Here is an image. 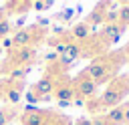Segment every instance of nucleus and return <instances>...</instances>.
I'll use <instances>...</instances> for the list:
<instances>
[{"mask_svg":"<svg viewBox=\"0 0 129 125\" xmlns=\"http://www.w3.org/2000/svg\"><path fill=\"white\" fill-rule=\"evenodd\" d=\"M125 93H127V89H125V85H123V81L121 79H115L111 85H109V89L101 95V99H99V103L103 105V107H119V103H121V99L125 97Z\"/></svg>","mask_w":129,"mask_h":125,"instance_id":"nucleus-1","label":"nucleus"},{"mask_svg":"<svg viewBox=\"0 0 129 125\" xmlns=\"http://www.w3.org/2000/svg\"><path fill=\"white\" fill-rule=\"evenodd\" d=\"M83 75L89 77V79L99 87L101 83H105V81L111 77V67H109V62H107L105 58H95V60L85 69Z\"/></svg>","mask_w":129,"mask_h":125,"instance_id":"nucleus-2","label":"nucleus"},{"mask_svg":"<svg viewBox=\"0 0 129 125\" xmlns=\"http://www.w3.org/2000/svg\"><path fill=\"white\" fill-rule=\"evenodd\" d=\"M75 93H77V97H81V99H93L95 95H97V85L89 79V77H79L77 79V83H75Z\"/></svg>","mask_w":129,"mask_h":125,"instance_id":"nucleus-3","label":"nucleus"},{"mask_svg":"<svg viewBox=\"0 0 129 125\" xmlns=\"http://www.w3.org/2000/svg\"><path fill=\"white\" fill-rule=\"evenodd\" d=\"M79 56H81V44H79V42H67V48H64V52L58 56V62H60L62 69H67V67H71Z\"/></svg>","mask_w":129,"mask_h":125,"instance_id":"nucleus-4","label":"nucleus"},{"mask_svg":"<svg viewBox=\"0 0 129 125\" xmlns=\"http://www.w3.org/2000/svg\"><path fill=\"white\" fill-rule=\"evenodd\" d=\"M123 26H119V24H103V28H101V38L107 42V44H113V42H119V38H121V34H123Z\"/></svg>","mask_w":129,"mask_h":125,"instance_id":"nucleus-5","label":"nucleus"},{"mask_svg":"<svg viewBox=\"0 0 129 125\" xmlns=\"http://www.w3.org/2000/svg\"><path fill=\"white\" fill-rule=\"evenodd\" d=\"M52 91H54V81H52V77H42L36 85H34V89H32V93L40 99V97H48V95H52Z\"/></svg>","mask_w":129,"mask_h":125,"instance_id":"nucleus-6","label":"nucleus"},{"mask_svg":"<svg viewBox=\"0 0 129 125\" xmlns=\"http://www.w3.org/2000/svg\"><path fill=\"white\" fill-rule=\"evenodd\" d=\"M32 40H34V32H32V30H28V28H20V30H16V32H14V36H12V42H14V46H16V48L30 46V44H32Z\"/></svg>","mask_w":129,"mask_h":125,"instance_id":"nucleus-7","label":"nucleus"},{"mask_svg":"<svg viewBox=\"0 0 129 125\" xmlns=\"http://www.w3.org/2000/svg\"><path fill=\"white\" fill-rule=\"evenodd\" d=\"M34 48L32 46H24V48H16V52H14V65H18V67H24L26 62H30L32 58H34Z\"/></svg>","mask_w":129,"mask_h":125,"instance_id":"nucleus-8","label":"nucleus"},{"mask_svg":"<svg viewBox=\"0 0 129 125\" xmlns=\"http://www.w3.org/2000/svg\"><path fill=\"white\" fill-rule=\"evenodd\" d=\"M52 95H54L56 101H71V103H73V99L77 97L73 85H60V87H54Z\"/></svg>","mask_w":129,"mask_h":125,"instance_id":"nucleus-9","label":"nucleus"},{"mask_svg":"<svg viewBox=\"0 0 129 125\" xmlns=\"http://www.w3.org/2000/svg\"><path fill=\"white\" fill-rule=\"evenodd\" d=\"M71 34H73L75 40H87L91 36V26L87 22H79V24H75L71 28Z\"/></svg>","mask_w":129,"mask_h":125,"instance_id":"nucleus-10","label":"nucleus"},{"mask_svg":"<svg viewBox=\"0 0 129 125\" xmlns=\"http://www.w3.org/2000/svg\"><path fill=\"white\" fill-rule=\"evenodd\" d=\"M20 123H22V125H44V113H42V111L24 113V115L20 117Z\"/></svg>","mask_w":129,"mask_h":125,"instance_id":"nucleus-11","label":"nucleus"},{"mask_svg":"<svg viewBox=\"0 0 129 125\" xmlns=\"http://www.w3.org/2000/svg\"><path fill=\"white\" fill-rule=\"evenodd\" d=\"M105 121L109 125H123V107H113L107 111Z\"/></svg>","mask_w":129,"mask_h":125,"instance_id":"nucleus-12","label":"nucleus"},{"mask_svg":"<svg viewBox=\"0 0 129 125\" xmlns=\"http://www.w3.org/2000/svg\"><path fill=\"white\" fill-rule=\"evenodd\" d=\"M103 10H93L91 14H89V18H87V24L89 26H97V24H105V18H103Z\"/></svg>","mask_w":129,"mask_h":125,"instance_id":"nucleus-13","label":"nucleus"},{"mask_svg":"<svg viewBox=\"0 0 129 125\" xmlns=\"http://www.w3.org/2000/svg\"><path fill=\"white\" fill-rule=\"evenodd\" d=\"M117 14H119V26H129V6H125V4H121V8L117 10Z\"/></svg>","mask_w":129,"mask_h":125,"instance_id":"nucleus-14","label":"nucleus"},{"mask_svg":"<svg viewBox=\"0 0 129 125\" xmlns=\"http://www.w3.org/2000/svg\"><path fill=\"white\" fill-rule=\"evenodd\" d=\"M6 101L12 103V105H16L20 101V89H8L6 91Z\"/></svg>","mask_w":129,"mask_h":125,"instance_id":"nucleus-15","label":"nucleus"},{"mask_svg":"<svg viewBox=\"0 0 129 125\" xmlns=\"http://www.w3.org/2000/svg\"><path fill=\"white\" fill-rule=\"evenodd\" d=\"M52 0H46V2H42V0H38V2H30V8H34V10H46V8H52Z\"/></svg>","mask_w":129,"mask_h":125,"instance_id":"nucleus-16","label":"nucleus"},{"mask_svg":"<svg viewBox=\"0 0 129 125\" xmlns=\"http://www.w3.org/2000/svg\"><path fill=\"white\" fill-rule=\"evenodd\" d=\"M12 30V24H10V20H6V18H0V38H4V36H8V32Z\"/></svg>","mask_w":129,"mask_h":125,"instance_id":"nucleus-17","label":"nucleus"},{"mask_svg":"<svg viewBox=\"0 0 129 125\" xmlns=\"http://www.w3.org/2000/svg\"><path fill=\"white\" fill-rule=\"evenodd\" d=\"M26 71H28L26 67H16V69L10 71L8 77H10V79H24V77H26Z\"/></svg>","mask_w":129,"mask_h":125,"instance_id":"nucleus-18","label":"nucleus"},{"mask_svg":"<svg viewBox=\"0 0 129 125\" xmlns=\"http://www.w3.org/2000/svg\"><path fill=\"white\" fill-rule=\"evenodd\" d=\"M12 111L10 109H0V125H6V123H10V119H12Z\"/></svg>","mask_w":129,"mask_h":125,"instance_id":"nucleus-19","label":"nucleus"},{"mask_svg":"<svg viewBox=\"0 0 129 125\" xmlns=\"http://www.w3.org/2000/svg\"><path fill=\"white\" fill-rule=\"evenodd\" d=\"M2 48H6V50H10V48H14V42H12V36H4V38H2Z\"/></svg>","mask_w":129,"mask_h":125,"instance_id":"nucleus-20","label":"nucleus"},{"mask_svg":"<svg viewBox=\"0 0 129 125\" xmlns=\"http://www.w3.org/2000/svg\"><path fill=\"white\" fill-rule=\"evenodd\" d=\"M44 60H46V62H54V60H58V54H56L54 50H50V52L44 54Z\"/></svg>","mask_w":129,"mask_h":125,"instance_id":"nucleus-21","label":"nucleus"},{"mask_svg":"<svg viewBox=\"0 0 129 125\" xmlns=\"http://www.w3.org/2000/svg\"><path fill=\"white\" fill-rule=\"evenodd\" d=\"M123 123H127V125H129V103H127V105H123Z\"/></svg>","mask_w":129,"mask_h":125,"instance_id":"nucleus-22","label":"nucleus"},{"mask_svg":"<svg viewBox=\"0 0 129 125\" xmlns=\"http://www.w3.org/2000/svg\"><path fill=\"white\" fill-rule=\"evenodd\" d=\"M85 103H87V101L81 99V97H75V99H73V105H77V107H85Z\"/></svg>","mask_w":129,"mask_h":125,"instance_id":"nucleus-23","label":"nucleus"},{"mask_svg":"<svg viewBox=\"0 0 129 125\" xmlns=\"http://www.w3.org/2000/svg\"><path fill=\"white\" fill-rule=\"evenodd\" d=\"M91 123H93V125H109V123L105 121V117H97V119H93Z\"/></svg>","mask_w":129,"mask_h":125,"instance_id":"nucleus-24","label":"nucleus"},{"mask_svg":"<svg viewBox=\"0 0 129 125\" xmlns=\"http://www.w3.org/2000/svg\"><path fill=\"white\" fill-rule=\"evenodd\" d=\"M75 125H93V123H91V119L81 117V119H77V123H75Z\"/></svg>","mask_w":129,"mask_h":125,"instance_id":"nucleus-25","label":"nucleus"},{"mask_svg":"<svg viewBox=\"0 0 129 125\" xmlns=\"http://www.w3.org/2000/svg\"><path fill=\"white\" fill-rule=\"evenodd\" d=\"M121 81H123V85H125V89L129 91V71H127V73L123 75V79H121Z\"/></svg>","mask_w":129,"mask_h":125,"instance_id":"nucleus-26","label":"nucleus"},{"mask_svg":"<svg viewBox=\"0 0 129 125\" xmlns=\"http://www.w3.org/2000/svg\"><path fill=\"white\" fill-rule=\"evenodd\" d=\"M26 99H28V101H30V105H32V103H36V101H38V97H36V95H34V93H28V95H26Z\"/></svg>","mask_w":129,"mask_h":125,"instance_id":"nucleus-27","label":"nucleus"},{"mask_svg":"<svg viewBox=\"0 0 129 125\" xmlns=\"http://www.w3.org/2000/svg\"><path fill=\"white\" fill-rule=\"evenodd\" d=\"M56 105H58V107H62V109H64V107H71V105H73V103H71V101H56Z\"/></svg>","mask_w":129,"mask_h":125,"instance_id":"nucleus-28","label":"nucleus"},{"mask_svg":"<svg viewBox=\"0 0 129 125\" xmlns=\"http://www.w3.org/2000/svg\"><path fill=\"white\" fill-rule=\"evenodd\" d=\"M38 24H42V26H46V24H48V18H38Z\"/></svg>","mask_w":129,"mask_h":125,"instance_id":"nucleus-29","label":"nucleus"},{"mask_svg":"<svg viewBox=\"0 0 129 125\" xmlns=\"http://www.w3.org/2000/svg\"><path fill=\"white\" fill-rule=\"evenodd\" d=\"M123 54H125V56H127V60H129V42L125 44V50H123Z\"/></svg>","mask_w":129,"mask_h":125,"instance_id":"nucleus-30","label":"nucleus"},{"mask_svg":"<svg viewBox=\"0 0 129 125\" xmlns=\"http://www.w3.org/2000/svg\"><path fill=\"white\" fill-rule=\"evenodd\" d=\"M52 30H54V34H62V28H60V26H54Z\"/></svg>","mask_w":129,"mask_h":125,"instance_id":"nucleus-31","label":"nucleus"},{"mask_svg":"<svg viewBox=\"0 0 129 125\" xmlns=\"http://www.w3.org/2000/svg\"><path fill=\"white\" fill-rule=\"evenodd\" d=\"M0 65H2V60H0Z\"/></svg>","mask_w":129,"mask_h":125,"instance_id":"nucleus-32","label":"nucleus"},{"mask_svg":"<svg viewBox=\"0 0 129 125\" xmlns=\"http://www.w3.org/2000/svg\"><path fill=\"white\" fill-rule=\"evenodd\" d=\"M127 28H129V26H127Z\"/></svg>","mask_w":129,"mask_h":125,"instance_id":"nucleus-33","label":"nucleus"}]
</instances>
